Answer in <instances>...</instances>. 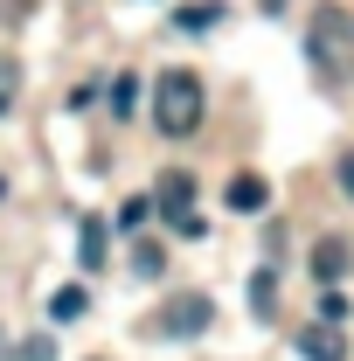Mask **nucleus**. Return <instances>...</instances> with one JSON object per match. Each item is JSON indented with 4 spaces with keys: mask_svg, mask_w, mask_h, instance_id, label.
Returning <instances> with one entry per match:
<instances>
[{
    "mask_svg": "<svg viewBox=\"0 0 354 361\" xmlns=\"http://www.w3.org/2000/svg\"><path fill=\"white\" fill-rule=\"evenodd\" d=\"M306 56H312V70H319L326 84H348V77H354V14L341 7V0L312 7V21H306Z\"/></svg>",
    "mask_w": 354,
    "mask_h": 361,
    "instance_id": "f257e3e1",
    "label": "nucleus"
},
{
    "mask_svg": "<svg viewBox=\"0 0 354 361\" xmlns=\"http://www.w3.org/2000/svg\"><path fill=\"white\" fill-rule=\"evenodd\" d=\"M202 111H209V97H202V77H195V70H167V77L153 84V126L167 139L202 133Z\"/></svg>",
    "mask_w": 354,
    "mask_h": 361,
    "instance_id": "f03ea898",
    "label": "nucleus"
},
{
    "mask_svg": "<svg viewBox=\"0 0 354 361\" xmlns=\"http://www.w3.org/2000/svg\"><path fill=\"white\" fill-rule=\"evenodd\" d=\"M167 216H174L181 236H202V216H195V174H160V195H153Z\"/></svg>",
    "mask_w": 354,
    "mask_h": 361,
    "instance_id": "7ed1b4c3",
    "label": "nucleus"
},
{
    "mask_svg": "<svg viewBox=\"0 0 354 361\" xmlns=\"http://www.w3.org/2000/svg\"><path fill=\"white\" fill-rule=\"evenodd\" d=\"M216 319V306L202 299V292H188V299H167L160 313H153V334H202Z\"/></svg>",
    "mask_w": 354,
    "mask_h": 361,
    "instance_id": "20e7f679",
    "label": "nucleus"
},
{
    "mask_svg": "<svg viewBox=\"0 0 354 361\" xmlns=\"http://www.w3.org/2000/svg\"><path fill=\"white\" fill-rule=\"evenodd\" d=\"M222 195H229V209H236V216H257V209H264V202H271L264 174H236V180H229V188H222Z\"/></svg>",
    "mask_w": 354,
    "mask_h": 361,
    "instance_id": "39448f33",
    "label": "nucleus"
},
{
    "mask_svg": "<svg viewBox=\"0 0 354 361\" xmlns=\"http://www.w3.org/2000/svg\"><path fill=\"white\" fill-rule=\"evenodd\" d=\"M299 355L306 361H348V341H341L334 326H306V334H299Z\"/></svg>",
    "mask_w": 354,
    "mask_h": 361,
    "instance_id": "423d86ee",
    "label": "nucleus"
},
{
    "mask_svg": "<svg viewBox=\"0 0 354 361\" xmlns=\"http://www.w3.org/2000/svg\"><path fill=\"white\" fill-rule=\"evenodd\" d=\"M312 271H319V285H334V278L348 271V243H341V236H326V243L312 250Z\"/></svg>",
    "mask_w": 354,
    "mask_h": 361,
    "instance_id": "0eeeda50",
    "label": "nucleus"
},
{
    "mask_svg": "<svg viewBox=\"0 0 354 361\" xmlns=\"http://www.w3.org/2000/svg\"><path fill=\"white\" fill-rule=\"evenodd\" d=\"M216 21H222V7H216V0H195V7H181V14H174V28H181V35H202V28H216Z\"/></svg>",
    "mask_w": 354,
    "mask_h": 361,
    "instance_id": "6e6552de",
    "label": "nucleus"
},
{
    "mask_svg": "<svg viewBox=\"0 0 354 361\" xmlns=\"http://www.w3.org/2000/svg\"><path fill=\"white\" fill-rule=\"evenodd\" d=\"M77 257H84L90 271L104 264V223H97V216H84V229H77Z\"/></svg>",
    "mask_w": 354,
    "mask_h": 361,
    "instance_id": "1a4fd4ad",
    "label": "nucleus"
},
{
    "mask_svg": "<svg viewBox=\"0 0 354 361\" xmlns=\"http://www.w3.org/2000/svg\"><path fill=\"white\" fill-rule=\"evenodd\" d=\"M84 306H90V292H84V285H63V292L49 299V313H56V319H77Z\"/></svg>",
    "mask_w": 354,
    "mask_h": 361,
    "instance_id": "9d476101",
    "label": "nucleus"
},
{
    "mask_svg": "<svg viewBox=\"0 0 354 361\" xmlns=\"http://www.w3.org/2000/svg\"><path fill=\"white\" fill-rule=\"evenodd\" d=\"M348 319V299H341V285H326L319 292V326H341Z\"/></svg>",
    "mask_w": 354,
    "mask_h": 361,
    "instance_id": "9b49d317",
    "label": "nucleus"
},
{
    "mask_svg": "<svg viewBox=\"0 0 354 361\" xmlns=\"http://www.w3.org/2000/svg\"><path fill=\"white\" fill-rule=\"evenodd\" d=\"M139 278H160V271H167V250H160V243H139Z\"/></svg>",
    "mask_w": 354,
    "mask_h": 361,
    "instance_id": "f8f14e48",
    "label": "nucleus"
},
{
    "mask_svg": "<svg viewBox=\"0 0 354 361\" xmlns=\"http://www.w3.org/2000/svg\"><path fill=\"white\" fill-rule=\"evenodd\" d=\"M133 104H139V84H133V77H118V84H111V111L133 118Z\"/></svg>",
    "mask_w": 354,
    "mask_h": 361,
    "instance_id": "ddd939ff",
    "label": "nucleus"
},
{
    "mask_svg": "<svg viewBox=\"0 0 354 361\" xmlns=\"http://www.w3.org/2000/svg\"><path fill=\"white\" fill-rule=\"evenodd\" d=\"M271 292H278L271 271H257V278H250V306H257V313H271Z\"/></svg>",
    "mask_w": 354,
    "mask_h": 361,
    "instance_id": "4468645a",
    "label": "nucleus"
},
{
    "mask_svg": "<svg viewBox=\"0 0 354 361\" xmlns=\"http://www.w3.org/2000/svg\"><path fill=\"white\" fill-rule=\"evenodd\" d=\"M146 216H153V202H146V195H133V202L118 209V223H126V229H139V223H146Z\"/></svg>",
    "mask_w": 354,
    "mask_h": 361,
    "instance_id": "2eb2a0df",
    "label": "nucleus"
},
{
    "mask_svg": "<svg viewBox=\"0 0 354 361\" xmlns=\"http://www.w3.org/2000/svg\"><path fill=\"white\" fill-rule=\"evenodd\" d=\"M14 361H56V341H21V355Z\"/></svg>",
    "mask_w": 354,
    "mask_h": 361,
    "instance_id": "dca6fc26",
    "label": "nucleus"
},
{
    "mask_svg": "<svg viewBox=\"0 0 354 361\" xmlns=\"http://www.w3.org/2000/svg\"><path fill=\"white\" fill-rule=\"evenodd\" d=\"M341 188H348V202H354V153H341Z\"/></svg>",
    "mask_w": 354,
    "mask_h": 361,
    "instance_id": "f3484780",
    "label": "nucleus"
},
{
    "mask_svg": "<svg viewBox=\"0 0 354 361\" xmlns=\"http://www.w3.org/2000/svg\"><path fill=\"white\" fill-rule=\"evenodd\" d=\"M0 111H7V90H0Z\"/></svg>",
    "mask_w": 354,
    "mask_h": 361,
    "instance_id": "a211bd4d",
    "label": "nucleus"
}]
</instances>
